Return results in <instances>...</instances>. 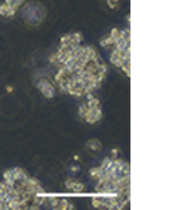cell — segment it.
Returning <instances> with one entry per match:
<instances>
[{
    "label": "cell",
    "mask_w": 192,
    "mask_h": 210,
    "mask_svg": "<svg viewBox=\"0 0 192 210\" xmlns=\"http://www.w3.org/2000/svg\"><path fill=\"white\" fill-rule=\"evenodd\" d=\"M38 88L41 93L44 95V97L47 98H53L54 93H55V88L48 79H40L38 82Z\"/></svg>",
    "instance_id": "6da1fadb"
},
{
    "label": "cell",
    "mask_w": 192,
    "mask_h": 210,
    "mask_svg": "<svg viewBox=\"0 0 192 210\" xmlns=\"http://www.w3.org/2000/svg\"><path fill=\"white\" fill-rule=\"evenodd\" d=\"M65 186H67V189H69L70 191H74V192H80V191L84 190V185L73 178H70L65 181Z\"/></svg>",
    "instance_id": "7a4b0ae2"
},
{
    "label": "cell",
    "mask_w": 192,
    "mask_h": 210,
    "mask_svg": "<svg viewBox=\"0 0 192 210\" xmlns=\"http://www.w3.org/2000/svg\"><path fill=\"white\" fill-rule=\"evenodd\" d=\"M15 13H16V10L13 9V8H10L9 5H6L5 3H3L2 5H0V15H2V16L10 18V16H13Z\"/></svg>",
    "instance_id": "3957f363"
},
{
    "label": "cell",
    "mask_w": 192,
    "mask_h": 210,
    "mask_svg": "<svg viewBox=\"0 0 192 210\" xmlns=\"http://www.w3.org/2000/svg\"><path fill=\"white\" fill-rule=\"evenodd\" d=\"M102 145H101V142H99L98 140L93 138V140H89L87 142V148L90 151V152H93V154H97L99 150H101Z\"/></svg>",
    "instance_id": "277c9868"
},
{
    "label": "cell",
    "mask_w": 192,
    "mask_h": 210,
    "mask_svg": "<svg viewBox=\"0 0 192 210\" xmlns=\"http://www.w3.org/2000/svg\"><path fill=\"white\" fill-rule=\"evenodd\" d=\"M90 175L93 176L94 179H97V180L102 179V178H103V175H104V171H103V169H102V166L92 169V170H90Z\"/></svg>",
    "instance_id": "5b68a950"
},
{
    "label": "cell",
    "mask_w": 192,
    "mask_h": 210,
    "mask_svg": "<svg viewBox=\"0 0 192 210\" xmlns=\"http://www.w3.org/2000/svg\"><path fill=\"white\" fill-rule=\"evenodd\" d=\"M4 3H5L6 5H9L10 8H13V9L18 10L19 8L24 4V0H5Z\"/></svg>",
    "instance_id": "8992f818"
},
{
    "label": "cell",
    "mask_w": 192,
    "mask_h": 210,
    "mask_svg": "<svg viewBox=\"0 0 192 210\" xmlns=\"http://www.w3.org/2000/svg\"><path fill=\"white\" fill-rule=\"evenodd\" d=\"M106 3L109 9H117L121 4V0H106Z\"/></svg>",
    "instance_id": "52a82bcc"
}]
</instances>
